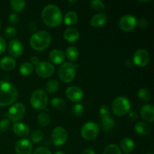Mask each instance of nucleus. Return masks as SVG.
<instances>
[{
    "instance_id": "38",
    "label": "nucleus",
    "mask_w": 154,
    "mask_h": 154,
    "mask_svg": "<svg viewBox=\"0 0 154 154\" xmlns=\"http://www.w3.org/2000/svg\"><path fill=\"white\" fill-rule=\"evenodd\" d=\"M83 112H84V105H81V104H76L72 108V113L75 116L81 115L83 114Z\"/></svg>"
},
{
    "instance_id": "17",
    "label": "nucleus",
    "mask_w": 154,
    "mask_h": 154,
    "mask_svg": "<svg viewBox=\"0 0 154 154\" xmlns=\"http://www.w3.org/2000/svg\"><path fill=\"white\" fill-rule=\"evenodd\" d=\"M107 20H108V16L105 13L99 12L92 17L90 20V24L95 28H99L105 25L107 23Z\"/></svg>"
},
{
    "instance_id": "25",
    "label": "nucleus",
    "mask_w": 154,
    "mask_h": 154,
    "mask_svg": "<svg viewBox=\"0 0 154 154\" xmlns=\"http://www.w3.org/2000/svg\"><path fill=\"white\" fill-rule=\"evenodd\" d=\"M66 55L69 60L74 62L78 60L79 57V51L78 48L75 46H69L66 50Z\"/></svg>"
},
{
    "instance_id": "36",
    "label": "nucleus",
    "mask_w": 154,
    "mask_h": 154,
    "mask_svg": "<svg viewBox=\"0 0 154 154\" xmlns=\"http://www.w3.org/2000/svg\"><path fill=\"white\" fill-rule=\"evenodd\" d=\"M17 35V29L14 26H8L5 30V36L7 38H14Z\"/></svg>"
},
{
    "instance_id": "5",
    "label": "nucleus",
    "mask_w": 154,
    "mask_h": 154,
    "mask_svg": "<svg viewBox=\"0 0 154 154\" xmlns=\"http://www.w3.org/2000/svg\"><path fill=\"white\" fill-rule=\"evenodd\" d=\"M48 102V96L45 90L38 89L35 90L30 97L31 105L36 110H44L46 108Z\"/></svg>"
},
{
    "instance_id": "16",
    "label": "nucleus",
    "mask_w": 154,
    "mask_h": 154,
    "mask_svg": "<svg viewBox=\"0 0 154 154\" xmlns=\"http://www.w3.org/2000/svg\"><path fill=\"white\" fill-rule=\"evenodd\" d=\"M141 116L144 120L152 123L154 120V108L150 104H147L141 107Z\"/></svg>"
},
{
    "instance_id": "48",
    "label": "nucleus",
    "mask_w": 154,
    "mask_h": 154,
    "mask_svg": "<svg viewBox=\"0 0 154 154\" xmlns=\"http://www.w3.org/2000/svg\"><path fill=\"white\" fill-rule=\"evenodd\" d=\"M124 64H125V66H126V67L131 68L132 66V65H133V62H132V60H129V59H128V60H126V61H125Z\"/></svg>"
},
{
    "instance_id": "41",
    "label": "nucleus",
    "mask_w": 154,
    "mask_h": 154,
    "mask_svg": "<svg viewBox=\"0 0 154 154\" xmlns=\"http://www.w3.org/2000/svg\"><path fill=\"white\" fill-rule=\"evenodd\" d=\"M33 154H52L51 150L48 149L47 147H39L35 150L34 153Z\"/></svg>"
},
{
    "instance_id": "32",
    "label": "nucleus",
    "mask_w": 154,
    "mask_h": 154,
    "mask_svg": "<svg viewBox=\"0 0 154 154\" xmlns=\"http://www.w3.org/2000/svg\"><path fill=\"white\" fill-rule=\"evenodd\" d=\"M138 96L141 100L148 102L150 100V93L147 89L141 88L138 92Z\"/></svg>"
},
{
    "instance_id": "49",
    "label": "nucleus",
    "mask_w": 154,
    "mask_h": 154,
    "mask_svg": "<svg viewBox=\"0 0 154 154\" xmlns=\"http://www.w3.org/2000/svg\"><path fill=\"white\" fill-rule=\"evenodd\" d=\"M54 154H66V153H63V152H62V151H57V152H56Z\"/></svg>"
},
{
    "instance_id": "9",
    "label": "nucleus",
    "mask_w": 154,
    "mask_h": 154,
    "mask_svg": "<svg viewBox=\"0 0 154 154\" xmlns=\"http://www.w3.org/2000/svg\"><path fill=\"white\" fill-rule=\"evenodd\" d=\"M68 139V132L62 126H57L51 133V141L56 146H62Z\"/></svg>"
},
{
    "instance_id": "15",
    "label": "nucleus",
    "mask_w": 154,
    "mask_h": 154,
    "mask_svg": "<svg viewBox=\"0 0 154 154\" xmlns=\"http://www.w3.org/2000/svg\"><path fill=\"white\" fill-rule=\"evenodd\" d=\"M8 52L13 57H18L23 53V45L20 41L13 39L8 44Z\"/></svg>"
},
{
    "instance_id": "8",
    "label": "nucleus",
    "mask_w": 154,
    "mask_h": 154,
    "mask_svg": "<svg viewBox=\"0 0 154 154\" xmlns=\"http://www.w3.org/2000/svg\"><path fill=\"white\" fill-rule=\"evenodd\" d=\"M26 114V108L20 102H17L10 107L7 113V116L10 120L17 122L23 118Z\"/></svg>"
},
{
    "instance_id": "22",
    "label": "nucleus",
    "mask_w": 154,
    "mask_h": 154,
    "mask_svg": "<svg viewBox=\"0 0 154 154\" xmlns=\"http://www.w3.org/2000/svg\"><path fill=\"white\" fill-rule=\"evenodd\" d=\"M115 125V122L113 118L111 117H107V118L101 119V127L104 132H110L112 130Z\"/></svg>"
},
{
    "instance_id": "44",
    "label": "nucleus",
    "mask_w": 154,
    "mask_h": 154,
    "mask_svg": "<svg viewBox=\"0 0 154 154\" xmlns=\"http://www.w3.org/2000/svg\"><path fill=\"white\" fill-rule=\"evenodd\" d=\"M6 42L2 37H0V54H2L6 49Z\"/></svg>"
},
{
    "instance_id": "6",
    "label": "nucleus",
    "mask_w": 154,
    "mask_h": 154,
    "mask_svg": "<svg viewBox=\"0 0 154 154\" xmlns=\"http://www.w3.org/2000/svg\"><path fill=\"white\" fill-rule=\"evenodd\" d=\"M76 75V66L70 62L63 63L58 69V75L62 81L69 83L72 81Z\"/></svg>"
},
{
    "instance_id": "11",
    "label": "nucleus",
    "mask_w": 154,
    "mask_h": 154,
    "mask_svg": "<svg viewBox=\"0 0 154 154\" xmlns=\"http://www.w3.org/2000/svg\"><path fill=\"white\" fill-rule=\"evenodd\" d=\"M133 64H135L138 67H144L147 66L150 62V54L145 49H138L134 53Z\"/></svg>"
},
{
    "instance_id": "23",
    "label": "nucleus",
    "mask_w": 154,
    "mask_h": 154,
    "mask_svg": "<svg viewBox=\"0 0 154 154\" xmlns=\"http://www.w3.org/2000/svg\"><path fill=\"white\" fill-rule=\"evenodd\" d=\"M135 130L139 135H147L150 134V127L144 122H138L135 124Z\"/></svg>"
},
{
    "instance_id": "4",
    "label": "nucleus",
    "mask_w": 154,
    "mask_h": 154,
    "mask_svg": "<svg viewBox=\"0 0 154 154\" xmlns=\"http://www.w3.org/2000/svg\"><path fill=\"white\" fill-rule=\"evenodd\" d=\"M131 108V102L126 96H118L112 103V111L116 116L122 117L129 113Z\"/></svg>"
},
{
    "instance_id": "24",
    "label": "nucleus",
    "mask_w": 154,
    "mask_h": 154,
    "mask_svg": "<svg viewBox=\"0 0 154 154\" xmlns=\"http://www.w3.org/2000/svg\"><path fill=\"white\" fill-rule=\"evenodd\" d=\"M78 19V14L73 11H68L64 16V23L67 26L74 25L77 23Z\"/></svg>"
},
{
    "instance_id": "27",
    "label": "nucleus",
    "mask_w": 154,
    "mask_h": 154,
    "mask_svg": "<svg viewBox=\"0 0 154 154\" xmlns=\"http://www.w3.org/2000/svg\"><path fill=\"white\" fill-rule=\"evenodd\" d=\"M59 87H60V84L58 81L55 79L50 80L45 85V90H46L45 92L46 93L48 92L49 93H54L58 90Z\"/></svg>"
},
{
    "instance_id": "40",
    "label": "nucleus",
    "mask_w": 154,
    "mask_h": 154,
    "mask_svg": "<svg viewBox=\"0 0 154 154\" xmlns=\"http://www.w3.org/2000/svg\"><path fill=\"white\" fill-rule=\"evenodd\" d=\"M20 20V16L17 13L14 12V13H12L9 15L8 17V21L13 25L17 23Z\"/></svg>"
},
{
    "instance_id": "29",
    "label": "nucleus",
    "mask_w": 154,
    "mask_h": 154,
    "mask_svg": "<svg viewBox=\"0 0 154 154\" xmlns=\"http://www.w3.org/2000/svg\"><path fill=\"white\" fill-rule=\"evenodd\" d=\"M33 66L32 65V63H24L23 64L20 65L19 69L20 73L22 75L24 76H27V75H31L32 72H33Z\"/></svg>"
},
{
    "instance_id": "42",
    "label": "nucleus",
    "mask_w": 154,
    "mask_h": 154,
    "mask_svg": "<svg viewBox=\"0 0 154 154\" xmlns=\"http://www.w3.org/2000/svg\"><path fill=\"white\" fill-rule=\"evenodd\" d=\"M137 25H138L141 29H145L148 26L149 23L145 18H141L139 20L137 21Z\"/></svg>"
},
{
    "instance_id": "21",
    "label": "nucleus",
    "mask_w": 154,
    "mask_h": 154,
    "mask_svg": "<svg viewBox=\"0 0 154 154\" xmlns=\"http://www.w3.org/2000/svg\"><path fill=\"white\" fill-rule=\"evenodd\" d=\"M0 66L5 71H11L16 66V62L12 57H4L0 60Z\"/></svg>"
},
{
    "instance_id": "52",
    "label": "nucleus",
    "mask_w": 154,
    "mask_h": 154,
    "mask_svg": "<svg viewBox=\"0 0 154 154\" xmlns=\"http://www.w3.org/2000/svg\"><path fill=\"white\" fill-rule=\"evenodd\" d=\"M125 154H130V153H125Z\"/></svg>"
},
{
    "instance_id": "50",
    "label": "nucleus",
    "mask_w": 154,
    "mask_h": 154,
    "mask_svg": "<svg viewBox=\"0 0 154 154\" xmlns=\"http://www.w3.org/2000/svg\"><path fill=\"white\" fill-rule=\"evenodd\" d=\"M150 0H139V2H149Z\"/></svg>"
},
{
    "instance_id": "13",
    "label": "nucleus",
    "mask_w": 154,
    "mask_h": 154,
    "mask_svg": "<svg viewBox=\"0 0 154 154\" xmlns=\"http://www.w3.org/2000/svg\"><path fill=\"white\" fill-rule=\"evenodd\" d=\"M14 149L15 152L17 154H32V144L29 140L21 138L16 142Z\"/></svg>"
},
{
    "instance_id": "33",
    "label": "nucleus",
    "mask_w": 154,
    "mask_h": 154,
    "mask_svg": "<svg viewBox=\"0 0 154 154\" xmlns=\"http://www.w3.org/2000/svg\"><path fill=\"white\" fill-rule=\"evenodd\" d=\"M103 154H122L121 150L119 148L118 146L116 144H111L107 146L104 150Z\"/></svg>"
},
{
    "instance_id": "7",
    "label": "nucleus",
    "mask_w": 154,
    "mask_h": 154,
    "mask_svg": "<svg viewBox=\"0 0 154 154\" xmlns=\"http://www.w3.org/2000/svg\"><path fill=\"white\" fill-rule=\"evenodd\" d=\"M99 126L94 122H87L82 126L81 134L83 138L88 141L95 139L99 135Z\"/></svg>"
},
{
    "instance_id": "51",
    "label": "nucleus",
    "mask_w": 154,
    "mask_h": 154,
    "mask_svg": "<svg viewBox=\"0 0 154 154\" xmlns=\"http://www.w3.org/2000/svg\"><path fill=\"white\" fill-rule=\"evenodd\" d=\"M145 154H153L152 153H145Z\"/></svg>"
},
{
    "instance_id": "19",
    "label": "nucleus",
    "mask_w": 154,
    "mask_h": 154,
    "mask_svg": "<svg viewBox=\"0 0 154 154\" xmlns=\"http://www.w3.org/2000/svg\"><path fill=\"white\" fill-rule=\"evenodd\" d=\"M63 37L67 42H75L78 40L80 37V33L78 30L75 28H68L63 32Z\"/></svg>"
},
{
    "instance_id": "1",
    "label": "nucleus",
    "mask_w": 154,
    "mask_h": 154,
    "mask_svg": "<svg viewBox=\"0 0 154 154\" xmlns=\"http://www.w3.org/2000/svg\"><path fill=\"white\" fill-rule=\"evenodd\" d=\"M43 22L50 27H57L62 23L63 20V13L56 5L49 4L44 8L42 12Z\"/></svg>"
},
{
    "instance_id": "53",
    "label": "nucleus",
    "mask_w": 154,
    "mask_h": 154,
    "mask_svg": "<svg viewBox=\"0 0 154 154\" xmlns=\"http://www.w3.org/2000/svg\"><path fill=\"white\" fill-rule=\"evenodd\" d=\"M0 28H1V23H0Z\"/></svg>"
},
{
    "instance_id": "12",
    "label": "nucleus",
    "mask_w": 154,
    "mask_h": 154,
    "mask_svg": "<svg viewBox=\"0 0 154 154\" xmlns=\"http://www.w3.org/2000/svg\"><path fill=\"white\" fill-rule=\"evenodd\" d=\"M119 26H120V28L123 31H132L136 27L137 20L133 15L126 14L120 18Z\"/></svg>"
},
{
    "instance_id": "46",
    "label": "nucleus",
    "mask_w": 154,
    "mask_h": 154,
    "mask_svg": "<svg viewBox=\"0 0 154 154\" xmlns=\"http://www.w3.org/2000/svg\"><path fill=\"white\" fill-rule=\"evenodd\" d=\"M31 63H32V66L33 65H35V66H37V65L40 63L38 57H37L36 56H33V57H31Z\"/></svg>"
},
{
    "instance_id": "20",
    "label": "nucleus",
    "mask_w": 154,
    "mask_h": 154,
    "mask_svg": "<svg viewBox=\"0 0 154 154\" xmlns=\"http://www.w3.org/2000/svg\"><path fill=\"white\" fill-rule=\"evenodd\" d=\"M49 59L52 63L55 64H60L65 60V54L59 49H54L50 52Z\"/></svg>"
},
{
    "instance_id": "47",
    "label": "nucleus",
    "mask_w": 154,
    "mask_h": 154,
    "mask_svg": "<svg viewBox=\"0 0 154 154\" xmlns=\"http://www.w3.org/2000/svg\"><path fill=\"white\" fill-rule=\"evenodd\" d=\"M82 154H96V152L91 148H87L83 150Z\"/></svg>"
},
{
    "instance_id": "18",
    "label": "nucleus",
    "mask_w": 154,
    "mask_h": 154,
    "mask_svg": "<svg viewBox=\"0 0 154 154\" xmlns=\"http://www.w3.org/2000/svg\"><path fill=\"white\" fill-rule=\"evenodd\" d=\"M13 131L17 135L20 137H26L29 134V127L23 123H16L13 126Z\"/></svg>"
},
{
    "instance_id": "3",
    "label": "nucleus",
    "mask_w": 154,
    "mask_h": 154,
    "mask_svg": "<svg viewBox=\"0 0 154 154\" xmlns=\"http://www.w3.org/2000/svg\"><path fill=\"white\" fill-rule=\"evenodd\" d=\"M51 40V35L48 32L38 31L32 35L29 43L33 49L38 51H42L50 46Z\"/></svg>"
},
{
    "instance_id": "14",
    "label": "nucleus",
    "mask_w": 154,
    "mask_h": 154,
    "mask_svg": "<svg viewBox=\"0 0 154 154\" xmlns=\"http://www.w3.org/2000/svg\"><path fill=\"white\" fill-rule=\"evenodd\" d=\"M66 95L68 99L73 102H79L84 97V93L80 87L70 86L66 90Z\"/></svg>"
},
{
    "instance_id": "43",
    "label": "nucleus",
    "mask_w": 154,
    "mask_h": 154,
    "mask_svg": "<svg viewBox=\"0 0 154 154\" xmlns=\"http://www.w3.org/2000/svg\"><path fill=\"white\" fill-rule=\"evenodd\" d=\"M27 28L29 32H35L36 30H37V24L35 23V22L34 21H30L29 22L28 25H27Z\"/></svg>"
},
{
    "instance_id": "26",
    "label": "nucleus",
    "mask_w": 154,
    "mask_h": 154,
    "mask_svg": "<svg viewBox=\"0 0 154 154\" xmlns=\"http://www.w3.org/2000/svg\"><path fill=\"white\" fill-rule=\"evenodd\" d=\"M120 147L125 152H131L135 148V143L131 138H124L120 141Z\"/></svg>"
},
{
    "instance_id": "34",
    "label": "nucleus",
    "mask_w": 154,
    "mask_h": 154,
    "mask_svg": "<svg viewBox=\"0 0 154 154\" xmlns=\"http://www.w3.org/2000/svg\"><path fill=\"white\" fill-rule=\"evenodd\" d=\"M90 6L96 11H102L105 8V3L101 0H93L90 2Z\"/></svg>"
},
{
    "instance_id": "31",
    "label": "nucleus",
    "mask_w": 154,
    "mask_h": 154,
    "mask_svg": "<svg viewBox=\"0 0 154 154\" xmlns=\"http://www.w3.org/2000/svg\"><path fill=\"white\" fill-rule=\"evenodd\" d=\"M10 4L12 9L16 12L22 11L26 7V2L23 0H11Z\"/></svg>"
},
{
    "instance_id": "37",
    "label": "nucleus",
    "mask_w": 154,
    "mask_h": 154,
    "mask_svg": "<svg viewBox=\"0 0 154 154\" xmlns=\"http://www.w3.org/2000/svg\"><path fill=\"white\" fill-rule=\"evenodd\" d=\"M99 114H100L101 119L109 117L111 114V110L107 105H102L99 109Z\"/></svg>"
},
{
    "instance_id": "35",
    "label": "nucleus",
    "mask_w": 154,
    "mask_h": 154,
    "mask_svg": "<svg viewBox=\"0 0 154 154\" xmlns=\"http://www.w3.org/2000/svg\"><path fill=\"white\" fill-rule=\"evenodd\" d=\"M45 134L41 130H35L32 133L31 141L34 143H38L44 139Z\"/></svg>"
},
{
    "instance_id": "30",
    "label": "nucleus",
    "mask_w": 154,
    "mask_h": 154,
    "mask_svg": "<svg viewBox=\"0 0 154 154\" xmlns=\"http://www.w3.org/2000/svg\"><path fill=\"white\" fill-rule=\"evenodd\" d=\"M38 123L40 126L46 127L51 123V117L47 113L41 112L38 116Z\"/></svg>"
},
{
    "instance_id": "45",
    "label": "nucleus",
    "mask_w": 154,
    "mask_h": 154,
    "mask_svg": "<svg viewBox=\"0 0 154 154\" xmlns=\"http://www.w3.org/2000/svg\"><path fill=\"white\" fill-rule=\"evenodd\" d=\"M129 117L130 120H132V121H135V120H137L138 118V115L137 114L136 111H129Z\"/></svg>"
},
{
    "instance_id": "10",
    "label": "nucleus",
    "mask_w": 154,
    "mask_h": 154,
    "mask_svg": "<svg viewBox=\"0 0 154 154\" xmlns=\"http://www.w3.org/2000/svg\"><path fill=\"white\" fill-rule=\"evenodd\" d=\"M55 68L52 63L49 62H40L35 66V72L39 77L43 78H49L54 73Z\"/></svg>"
},
{
    "instance_id": "2",
    "label": "nucleus",
    "mask_w": 154,
    "mask_h": 154,
    "mask_svg": "<svg viewBox=\"0 0 154 154\" xmlns=\"http://www.w3.org/2000/svg\"><path fill=\"white\" fill-rule=\"evenodd\" d=\"M18 98L17 89L10 83L0 81V106H8L16 102Z\"/></svg>"
},
{
    "instance_id": "39",
    "label": "nucleus",
    "mask_w": 154,
    "mask_h": 154,
    "mask_svg": "<svg viewBox=\"0 0 154 154\" xmlns=\"http://www.w3.org/2000/svg\"><path fill=\"white\" fill-rule=\"evenodd\" d=\"M10 121L8 119H3L0 121V131L2 132H6L10 128Z\"/></svg>"
},
{
    "instance_id": "28",
    "label": "nucleus",
    "mask_w": 154,
    "mask_h": 154,
    "mask_svg": "<svg viewBox=\"0 0 154 154\" xmlns=\"http://www.w3.org/2000/svg\"><path fill=\"white\" fill-rule=\"evenodd\" d=\"M51 105L54 109L59 110V111L63 110L66 108V102L61 98L56 97L52 99L51 101Z\"/></svg>"
}]
</instances>
